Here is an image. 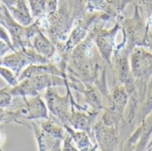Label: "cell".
I'll use <instances>...</instances> for the list:
<instances>
[{
    "mask_svg": "<svg viewBox=\"0 0 152 151\" xmlns=\"http://www.w3.org/2000/svg\"><path fill=\"white\" fill-rule=\"evenodd\" d=\"M128 100L129 96L126 87L121 84L115 85L103 109L104 113L102 121L106 125L118 127L120 130L125 126L132 132L125 118V109L128 104Z\"/></svg>",
    "mask_w": 152,
    "mask_h": 151,
    "instance_id": "6da1fadb",
    "label": "cell"
},
{
    "mask_svg": "<svg viewBox=\"0 0 152 151\" xmlns=\"http://www.w3.org/2000/svg\"><path fill=\"white\" fill-rule=\"evenodd\" d=\"M94 137L100 151H121L124 147L120 128L106 125L102 121L95 123Z\"/></svg>",
    "mask_w": 152,
    "mask_h": 151,
    "instance_id": "7a4b0ae2",
    "label": "cell"
},
{
    "mask_svg": "<svg viewBox=\"0 0 152 151\" xmlns=\"http://www.w3.org/2000/svg\"><path fill=\"white\" fill-rule=\"evenodd\" d=\"M45 100L50 112L62 125H69V117L71 115V109L73 106H75L79 110L86 111L84 107L77 104L73 100H69V95L66 97H60L54 90L50 88L46 92Z\"/></svg>",
    "mask_w": 152,
    "mask_h": 151,
    "instance_id": "3957f363",
    "label": "cell"
},
{
    "mask_svg": "<svg viewBox=\"0 0 152 151\" xmlns=\"http://www.w3.org/2000/svg\"><path fill=\"white\" fill-rule=\"evenodd\" d=\"M130 53V68L134 81L148 82L152 77L151 51L134 47Z\"/></svg>",
    "mask_w": 152,
    "mask_h": 151,
    "instance_id": "277c9868",
    "label": "cell"
},
{
    "mask_svg": "<svg viewBox=\"0 0 152 151\" xmlns=\"http://www.w3.org/2000/svg\"><path fill=\"white\" fill-rule=\"evenodd\" d=\"M98 114L99 112L94 110H90L87 112L83 110L75 111L74 108L72 107L69 125L75 130L86 132L89 135L92 142L94 144H97L94 137V128L96 123V118L98 117Z\"/></svg>",
    "mask_w": 152,
    "mask_h": 151,
    "instance_id": "5b68a950",
    "label": "cell"
},
{
    "mask_svg": "<svg viewBox=\"0 0 152 151\" xmlns=\"http://www.w3.org/2000/svg\"><path fill=\"white\" fill-rule=\"evenodd\" d=\"M118 28L119 26L117 25L111 30H102L99 32L95 37V44L97 45L101 57L111 67V69L112 63L110 58L112 53L115 50V37Z\"/></svg>",
    "mask_w": 152,
    "mask_h": 151,
    "instance_id": "8992f818",
    "label": "cell"
},
{
    "mask_svg": "<svg viewBox=\"0 0 152 151\" xmlns=\"http://www.w3.org/2000/svg\"><path fill=\"white\" fill-rule=\"evenodd\" d=\"M64 129L69 134L72 142H75L77 150L79 151H98V145L94 144L90 139L89 135L83 131H77L73 129L69 125H63Z\"/></svg>",
    "mask_w": 152,
    "mask_h": 151,
    "instance_id": "52a82bcc",
    "label": "cell"
},
{
    "mask_svg": "<svg viewBox=\"0 0 152 151\" xmlns=\"http://www.w3.org/2000/svg\"><path fill=\"white\" fill-rule=\"evenodd\" d=\"M152 111V77L149 79L147 84V89H146V95L145 100L142 107L140 108L136 117L134 122V127L138 126L142 124V122L144 120V118Z\"/></svg>",
    "mask_w": 152,
    "mask_h": 151,
    "instance_id": "ba28073f",
    "label": "cell"
},
{
    "mask_svg": "<svg viewBox=\"0 0 152 151\" xmlns=\"http://www.w3.org/2000/svg\"><path fill=\"white\" fill-rule=\"evenodd\" d=\"M0 75L5 79L6 82H8L11 85H12L13 87L15 85H17V83H18V80L16 79L15 76L11 72L9 71L7 69H4V68H1L0 67Z\"/></svg>",
    "mask_w": 152,
    "mask_h": 151,
    "instance_id": "9c48e42d",
    "label": "cell"
},
{
    "mask_svg": "<svg viewBox=\"0 0 152 151\" xmlns=\"http://www.w3.org/2000/svg\"><path fill=\"white\" fill-rule=\"evenodd\" d=\"M64 141V145H63V149L61 151H79L77 150V148H76L73 143H72V139L69 136V134H67Z\"/></svg>",
    "mask_w": 152,
    "mask_h": 151,
    "instance_id": "30bf717a",
    "label": "cell"
},
{
    "mask_svg": "<svg viewBox=\"0 0 152 151\" xmlns=\"http://www.w3.org/2000/svg\"><path fill=\"white\" fill-rule=\"evenodd\" d=\"M9 45L8 44H4L3 42H1L0 41V55L1 54H3V53H4L5 52H7L8 51V49H9ZM11 48V47H10Z\"/></svg>",
    "mask_w": 152,
    "mask_h": 151,
    "instance_id": "8fae6325",
    "label": "cell"
},
{
    "mask_svg": "<svg viewBox=\"0 0 152 151\" xmlns=\"http://www.w3.org/2000/svg\"><path fill=\"white\" fill-rule=\"evenodd\" d=\"M61 141H58L55 143V145L53 146V148L51 150V151H61Z\"/></svg>",
    "mask_w": 152,
    "mask_h": 151,
    "instance_id": "7c38bea8",
    "label": "cell"
},
{
    "mask_svg": "<svg viewBox=\"0 0 152 151\" xmlns=\"http://www.w3.org/2000/svg\"><path fill=\"white\" fill-rule=\"evenodd\" d=\"M152 150V136L151 137V140L147 145V149H146V151H151Z\"/></svg>",
    "mask_w": 152,
    "mask_h": 151,
    "instance_id": "4fadbf2b",
    "label": "cell"
},
{
    "mask_svg": "<svg viewBox=\"0 0 152 151\" xmlns=\"http://www.w3.org/2000/svg\"><path fill=\"white\" fill-rule=\"evenodd\" d=\"M151 151H152V150H151Z\"/></svg>",
    "mask_w": 152,
    "mask_h": 151,
    "instance_id": "5bb4252c",
    "label": "cell"
}]
</instances>
